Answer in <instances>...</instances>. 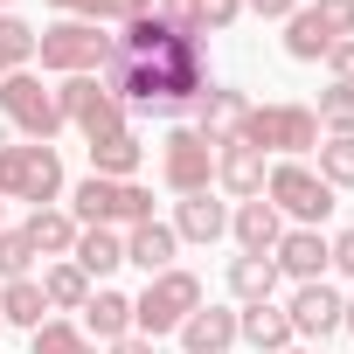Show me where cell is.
<instances>
[{
	"mask_svg": "<svg viewBox=\"0 0 354 354\" xmlns=\"http://www.w3.org/2000/svg\"><path fill=\"white\" fill-rule=\"evenodd\" d=\"M340 292L319 278V285H299L292 292V306H285V319H292V340H326V333H340Z\"/></svg>",
	"mask_w": 354,
	"mask_h": 354,
	"instance_id": "cell-12",
	"label": "cell"
},
{
	"mask_svg": "<svg viewBox=\"0 0 354 354\" xmlns=\"http://www.w3.org/2000/svg\"><path fill=\"white\" fill-rule=\"evenodd\" d=\"M21 230H28L35 257H70V250H77V216H70V209H35Z\"/></svg>",
	"mask_w": 354,
	"mask_h": 354,
	"instance_id": "cell-24",
	"label": "cell"
},
{
	"mask_svg": "<svg viewBox=\"0 0 354 354\" xmlns=\"http://www.w3.org/2000/svg\"><path fill=\"white\" fill-rule=\"evenodd\" d=\"M326 271H340V278H354V230H340V236H326Z\"/></svg>",
	"mask_w": 354,
	"mask_h": 354,
	"instance_id": "cell-34",
	"label": "cell"
},
{
	"mask_svg": "<svg viewBox=\"0 0 354 354\" xmlns=\"http://www.w3.org/2000/svg\"><path fill=\"white\" fill-rule=\"evenodd\" d=\"M0 202L56 209V202H63V153L42 146V139H15V146H0Z\"/></svg>",
	"mask_w": 354,
	"mask_h": 354,
	"instance_id": "cell-2",
	"label": "cell"
},
{
	"mask_svg": "<svg viewBox=\"0 0 354 354\" xmlns=\"http://www.w3.org/2000/svg\"><path fill=\"white\" fill-rule=\"evenodd\" d=\"M160 181H167L174 195H202V188L216 181V146H209L195 125H174V132L160 139Z\"/></svg>",
	"mask_w": 354,
	"mask_h": 354,
	"instance_id": "cell-9",
	"label": "cell"
},
{
	"mask_svg": "<svg viewBox=\"0 0 354 354\" xmlns=\"http://www.w3.org/2000/svg\"><path fill=\"white\" fill-rule=\"evenodd\" d=\"M264 153L257 146H243V139H230V146H216V188L223 195H236V202H250V195H264Z\"/></svg>",
	"mask_w": 354,
	"mask_h": 354,
	"instance_id": "cell-15",
	"label": "cell"
},
{
	"mask_svg": "<svg viewBox=\"0 0 354 354\" xmlns=\"http://www.w3.org/2000/svg\"><path fill=\"white\" fill-rule=\"evenodd\" d=\"M326 49H333L326 21H319L313 8H299V15L285 21V56H292V63H326Z\"/></svg>",
	"mask_w": 354,
	"mask_h": 354,
	"instance_id": "cell-27",
	"label": "cell"
},
{
	"mask_svg": "<svg viewBox=\"0 0 354 354\" xmlns=\"http://www.w3.org/2000/svg\"><path fill=\"white\" fill-rule=\"evenodd\" d=\"M243 118H250V97H243V91H230V84H209V91L188 104V125H195L209 146H230V139L243 132Z\"/></svg>",
	"mask_w": 354,
	"mask_h": 354,
	"instance_id": "cell-11",
	"label": "cell"
},
{
	"mask_svg": "<svg viewBox=\"0 0 354 354\" xmlns=\"http://www.w3.org/2000/svg\"><path fill=\"white\" fill-rule=\"evenodd\" d=\"M306 8V0H243V15H257V21H292Z\"/></svg>",
	"mask_w": 354,
	"mask_h": 354,
	"instance_id": "cell-35",
	"label": "cell"
},
{
	"mask_svg": "<svg viewBox=\"0 0 354 354\" xmlns=\"http://www.w3.org/2000/svg\"><path fill=\"white\" fill-rule=\"evenodd\" d=\"M313 160H319L313 174H319V181H326L333 195H340V188H354V139H340V132H326V139L313 146Z\"/></svg>",
	"mask_w": 354,
	"mask_h": 354,
	"instance_id": "cell-28",
	"label": "cell"
},
{
	"mask_svg": "<svg viewBox=\"0 0 354 354\" xmlns=\"http://www.w3.org/2000/svg\"><path fill=\"white\" fill-rule=\"evenodd\" d=\"M35 35L42 28H28L21 15H0V77H15V70L35 63Z\"/></svg>",
	"mask_w": 354,
	"mask_h": 354,
	"instance_id": "cell-30",
	"label": "cell"
},
{
	"mask_svg": "<svg viewBox=\"0 0 354 354\" xmlns=\"http://www.w3.org/2000/svg\"><path fill=\"white\" fill-rule=\"evenodd\" d=\"M0 8H8V0H0Z\"/></svg>",
	"mask_w": 354,
	"mask_h": 354,
	"instance_id": "cell-40",
	"label": "cell"
},
{
	"mask_svg": "<svg viewBox=\"0 0 354 354\" xmlns=\"http://www.w3.org/2000/svg\"><path fill=\"white\" fill-rule=\"evenodd\" d=\"M264 202H271L278 216H292V230H326V216L340 209V195L319 181L306 160H278V167L264 174Z\"/></svg>",
	"mask_w": 354,
	"mask_h": 354,
	"instance_id": "cell-4",
	"label": "cell"
},
{
	"mask_svg": "<svg viewBox=\"0 0 354 354\" xmlns=\"http://www.w3.org/2000/svg\"><path fill=\"white\" fill-rule=\"evenodd\" d=\"M230 236H236V250L271 257V250H278V236H285V216H278L264 195H250V202H236V209H230Z\"/></svg>",
	"mask_w": 354,
	"mask_h": 354,
	"instance_id": "cell-13",
	"label": "cell"
},
{
	"mask_svg": "<svg viewBox=\"0 0 354 354\" xmlns=\"http://www.w3.org/2000/svg\"><path fill=\"white\" fill-rule=\"evenodd\" d=\"M42 319H56L49 313V299H42V285L35 278H8V285H0V326H42Z\"/></svg>",
	"mask_w": 354,
	"mask_h": 354,
	"instance_id": "cell-23",
	"label": "cell"
},
{
	"mask_svg": "<svg viewBox=\"0 0 354 354\" xmlns=\"http://www.w3.org/2000/svg\"><path fill=\"white\" fill-rule=\"evenodd\" d=\"M111 56H118L111 28L77 21V15H63L56 28H42V35H35V63H42V70H56V77H97Z\"/></svg>",
	"mask_w": 354,
	"mask_h": 354,
	"instance_id": "cell-3",
	"label": "cell"
},
{
	"mask_svg": "<svg viewBox=\"0 0 354 354\" xmlns=\"http://www.w3.org/2000/svg\"><path fill=\"white\" fill-rule=\"evenodd\" d=\"M70 264H77L84 278H111V271L125 264V236H118V230H104V223H97V230H77Z\"/></svg>",
	"mask_w": 354,
	"mask_h": 354,
	"instance_id": "cell-22",
	"label": "cell"
},
{
	"mask_svg": "<svg viewBox=\"0 0 354 354\" xmlns=\"http://www.w3.org/2000/svg\"><path fill=\"white\" fill-rule=\"evenodd\" d=\"M313 15L326 21V35H333V42H347V35H354V0H313Z\"/></svg>",
	"mask_w": 354,
	"mask_h": 354,
	"instance_id": "cell-33",
	"label": "cell"
},
{
	"mask_svg": "<svg viewBox=\"0 0 354 354\" xmlns=\"http://www.w3.org/2000/svg\"><path fill=\"white\" fill-rule=\"evenodd\" d=\"M84 333H91L97 347L125 340V333H132V299L111 292V285H91V299H84Z\"/></svg>",
	"mask_w": 354,
	"mask_h": 354,
	"instance_id": "cell-19",
	"label": "cell"
},
{
	"mask_svg": "<svg viewBox=\"0 0 354 354\" xmlns=\"http://www.w3.org/2000/svg\"><path fill=\"white\" fill-rule=\"evenodd\" d=\"M139 160H146V139L132 125L91 139V174H97V181H139Z\"/></svg>",
	"mask_w": 354,
	"mask_h": 354,
	"instance_id": "cell-16",
	"label": "cell"
},
{
	"mask_svg": "<svg viewBox=\"0 0 354 354\" xmlns=\"http://www.w3.org/2000/svg\"><path fill=\"white\" fill-rule=\"evenodd\" d=\"M181 347L188 354H230L236 347V313L230 306H195L181 319Z\"/></svg>",
	"mask_w": 354,
	"mask_h": 354,
	"instance_id": "cell-20",
	"label": "cell"
},
{
	"mask_svg": "<svg viewBox=\"0 0 354 354\" xmlns=\"http://www.w3.org/2000/svg\"><path fill=\"white\" fill-rule=\"evenodd\" d=\"M326 70H333V84H354V35L326 49Z\"/></svg>",
	"mask_w": 354,
	"mask_h": 354,
	"instance_id": "cell-36",
	"label": "cell"
},
{
	"mask_svg": "<svg viewBox=\"0 0 354 354\" xmlns=\"http://www.w3.org/2000/svg\"><path fill=\"white\" fill-rule=\"evenodd\" d=\"M202 306V278L195 271H160V278H146V292L132 299V333H146V340H167V333H181V319Z\"/></svg>",
	"mask_w": 354,
	"mask_h": 354,
	"instance_id": "cell-6",
	"label": "cell"
},
{
	"mask_svg": "<svg viewBox=\"0 0 354 354\" xmlns=\"http://www.w3.org/2000/svg\"><path fill=\"white\" fill-rule=\"evenodd\" d=\"M174 250H181V236H174V223H160V216H146V223L125 230V264H139L146 278L174 271Z\"/></svg>",
	"mask_w": 354,
	"mask_h": 354,
	"instance_id": "cell-18",
	"label": "cell"
},
{
	"mask_svg": "<svg viewBox=\"0 0 354 354\" xmlns=\"http://www.w3.org/2000/svg\"><path fill=\"white\" fill-rule=\"evenodd\" d=\"M236 340H250L257 354H285V347H292V319H285V306H271V299L243 306V313H236Z\"/></svg>",
	"mask_w": 354,
	"mask_h": 354,
	"instance_id": "cell-21",
	"label": "cell"
},
{
	"mask_svg": "<svg viewBox=\"0 0 354 354\" xmlns=\"http://www.w3.org/2000/svg\"><path fill=\"white\" fill-rule=\"evenodd\" d=\"M70 216H77V230H132V223H146L153 216V188L146 181H97V174H84V181L70 188Z\"/></svg>",
	"mask_w": 354,
	"mask_h": 354,
	"instance_id": "cell-5",
	"label": "cell"
},
{
	"mask_svg": "<svg viewBox=\"0 0 354 354\" xmlns=\"http://www.w3.org/2000/svg\"><path fill=\"white\" fill-rule=\"evenodd\" d=\"M278 278H299V285H319L326 278V230H285L278 250H271Z\"/></svg>",
	"mask_w": 354,
	"mask_h": 354,
	"instance_id": "cell-14",
	"label": "cell"
},
{
	"mask_svg": "<svg viewBox=\"0 0 354 354\" xmlns=\"http://www.w3.org/2000/svg\"><path fill=\"white\" fill-rule=\"evenodd\" d=\"M35 285H42L49 313H84V299H91V278H84V271H77L70 257H56V264H49V271H42Z\"/></svg>",
	"mask_w": 354,
	"mask_h": 354,
	"instance_id": "cell-26",
	"label": "cell"
},
{
	"mask_svg": "<svg viewBox=\"0 0 354 354\" xmlns=\"http://www.w3.org/2000/svg\"><path fill=\"white\" fill-rule=\"evenodd\" d=\"M236 139L257 146V153H292L299 160V153L319 146V118H313V104H250Z\"/></svg>",
	"mask_w": 354,
	"mask_h": 354,
	"instance_id": "cell-7",
	"label": "cell"
},
{
	"mask_svg": "<svg viewBox=\"0 0 354 354\" xmlns=\"http://www.w3.org/2000/svg\"><path fill=\"white\" fill-rule=\"evenodd\" d=\"M104 354H153V340H146V333H125V340H111Z\"/></svg>",
	"mask_w": 354,
	"mask_h": 354,
	"instance_id": "cell-37",
	"label": "cell"
},
{
	"mask_svg": "<svg viewBox=\"0 0 354 354\" xmlns=\"http://www.w3.org/2000/svg\"><path fill=\"white\" fill-rule=\"evenodd\" d=\"M340 326H347V333H354V299H347V306H340Z\"/></svg>",
	"mask_w": 354,
	"mask_h": 354,
	"instance_id": "cell-38",
	"label": "cell"
},
{
	"mask_svg": "<svg viewBox=\"0 0 354 354\" xmlns=\"http://www.w3.org/2000/svg\"><path fill=\"white\" fill-rule=\"evenodd\" d=\"M285 354H306V347H285Z\"/></svg>",
	"mask_w": 354,
	"mask_h": 354,
	"instance_id": "cell-39",
	"label": "cell"
},
{
	"mask_svg": "<svg viewBox=\"0 0 354 354\" xmlns=\"http://www.w3.org/2000/svg\"><path fill=\"white\" fill-rule=\"evenodd\" d=\"M0 118H8L21 139H56L63 132V111H56V91L35 77V70H15V77H0Z\"/></svg>",
	"mask_w": 354,
	"mask_h": 354,
	"instance_id": "cell-8",
	"label": "cell"
},
{
	"mask_svg": "<svg viewBox=\"0 0 354 354\" xmlns=\"http://www.w3.org/2000/svg\"><path fill=\"white\" fill-rule=\"evenodd\" d=\"M0 209H8V202H0Z\"/></svg>",
	"mask_w": 354,
	"mask_h": 354,
	"instance_id": "cell-41",
	"label": "cell"
},
{
	"mask_svg": "<svg viewBox=\"0 0 354 354\" xmlns=\"http://www.w3.org/2000/svg\"><path fill=\"white\" fill-rule=\"evenodd\" d=\"M118 56L97 70V84L125 104V118H181L202 91H209V56L202 35H188L181 21H167L160 8L132 15L125 28H111Z\"/></svg>",
	"mask_w": 354,
	"mask_h": 354,
	"instance_id": "cell-1",
	"label": "cell"
},
{
	"mask_svg": "<svg viewBox=\"0 0 354 354\" xmlns=\"http://www.w3.org/2000/svg\"><path fill=\"white\" fill-rule=\"evenodd\" d=\"M56 111H63V125H77L84 139L132 125V118H125V104H118V97H111L97 77H63V84H56Z\"/></svg>",
	"mask_w": 354,
	"mask_h": 354,
	"instance_id": "cell-10",
	"label": "cell"
},
{
	"mask_svg": "<svg viewBox=\"0 0 354 354\" xmlns=\"http://www.w3.org/2000/svg\"><path fill=\"white\" fill-rule=\"evenodd\" d=\"M174 236H181V243H223L230 236V202H216L209 188L181 195V202H174Z\"/></svg>",
	"mask_w": 354,
	"mask_h": 354,
	"instance_id": "cell-17",
	"label": "cell"
},
{
	"mask_svg": "<svg viewBox=\"0 0 354 354\" xmlns=\"http://www.w3.org/2000/svg\"><path fill=\"white\" fill-rule=\"evenodd\" d=\"M271 292H278V264H271V257H250V250L230 257V299H236V306H257V299H271Z\"/></svg>",
	"mask_w": 354,
	"mask_h": 354,
	"instance_id": "cell-25",
	"label": "cell"
},
{
	"mask_svg": "<svg viewBox=\"0 0 354 354\" xmlns=\"http://www.w3.org/2000/svg\"><path fill=\"white\" fill-rule=\"evenodd\" d=\"M28 354H97V340H91L77 319H42L35 340H28Z\"/></svg>",
	"mask_w": 354,
	"mask_h": 354,
	"instance_id": "cell-29",
	"label": "cell"
},
{
	"mask_svg": "<svg viewBox=\"0 0 354 354\" xmlns=\"http://www.w3.org/2000/svg\"><path fill=\"white\" fill-rule=\"evenodd\" d=\"M28 264H35L28 230H0V278H28Z\"/></svg>",
	"mask_w": 354,
	"mask_h": 354,
	"instance_id": "cell-32",
	"label": "cell"
},
{
	"mask_svg": "<svg viewBox=\"0 0 354 354\" xmlns=\"http://www.w3.org/2000/svg\"><path fill=\"white\" fill-rule=\"evenodd\" d=\"M0 333H8V326H0Z\"/></svg>",
	"mask_w": 354,
	"mask_h": 354,
	"instance_id": "cell-42",
	"label": "cell"
},
{
	"mask_svg": "<svg viewBox=\"0 0 354 354\" xmlns=\"http://www.w3.org/2000/svg\"><path fill=\"white\" fill-rule=\"evenodd\" d=\"M313 118H319V132L354 139V84H326V91H319V104H313Z\"/></svg>",
	"mask_w": 354,
	"mask_h": 354,
	"instance_id": "cell-31",
	"label": "cell"
}]
</instances>
